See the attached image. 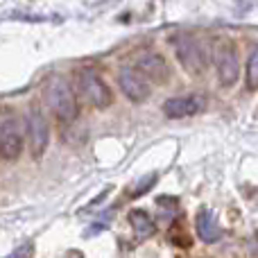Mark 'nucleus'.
Listing matches in <instances>:
<instances>
[{
	"mask_svg": "<svg viewBox=\"0 0 258 258\" xmlns=\"http://www.w3.org/2000/svg\"><path fill=\"white\" fill-rule=\"evenodd\" d=\"M25 147V122L12 109L0 111V159L16 161Z\"/></svg>",
	"mask_w": 258,
	"mask_h": 258,
	"instance_id": "f257e3e1",
	"label": "nucleus"
},
{
	"mask_svg": "<svg viewBox=\"0 0 258 258\" xmlns=\"http://www.w3.org/2000/svg\"><path fill=\"white\" fill-rule=\"evenodd\" d=\"M48 102L52 107V113L57 116V120L63 122V125H71L80 116V104H77L75 93H73L71 84L61 77H54L48 84Z\"/></svg>",
	"mask_w": 258,
	"mask_h": 258,
	"instance_id": "f03ea898",
	"label": "nucleus"
},
{
	"mask_svg": "<svg viewBox=\"0 0 258 258\" xmlns=\"http://www.w3.org/2000/svg\"><path fill=\"white\" fill-rule=\"evenodd\" d=\"M80 91L95 109H109L113 102V93L111 89L107 86V82L93 71V68H82L80 75Z\"/></svg>",
	"mask_w": 258,
	"mask_h": 258,
	"instance_id": "7ed1b4c3",
	"label": "nucleus"
},
{
	"mask_svg": "<svg viewBox=\"0 0 258 258\" xmlns=\"http://www.w3.org/2000/svg\"><path fill=\"white\" fill-rule=\"evenodd\" d=\"M174 50H177V59L186 73L190 75H200L202 71L206 68V54H204V48L200 45V41L192 39L188 34H181L174 39Z\"/></svg>",
	"mask_w": 258,
	"mask_h": 258,
	"instance_id": "20e7f679",
	"label": "nucleus"
},
{
	"mask_svg": "<svg viewBox=\"0 0 258 258\" xmlns=\"http://www.w3.org/2000/svg\"><path fill=\"white\" fill-rule=\"evenodd\" d=\"M50 141V129L45 116L39 111V107H32L30 120H27V143H30V154L34 159H41L48 150Z\"/></svg>",
	"mask_w": 258,
	"mask_h": 258,
	"instance_id": "39448f33",
	"label": "nucleus"
},
{
	"mask_svg": "<svg viewBox=\"0 0 258 258\" xmlns=\"http://www.w3.org/2000/svg\"><path fill=\"white\" fill-rule=\"evenodd\" d=\"M134 71L145 77L147 82H156V84H163L170 77L168 61L159 52H141L136 57V61H134Z\"/></svg>",
	"mask_w": 258,
	"mask_h": 258,
	"instance_id": "423d86ee",
	"label": "nucleus"
},
{
	"mask_svg": "<svg viewBox=\"0 0 258 258\" xmlns=\"http://www.w3.org/2000/svg\"><path fill=\"white\" fill-rule=\"evenodd\" d=\"M118 84L132 102H145L150 98V82L143 75H138L134 68H122L118 75Z\"/></svg>",
	"mask_w": 258,
	"mask_h": 258,
	"instance_id": "0eeeda50",
	"label": "nucleus"
},
{
	"mask_svg": "<svg viewBox=\"0 0 258 258\" xmlns=\"http://www.w3.org/2000/svg\"><path fill=\"white\" fill-rule=\"evenodd\" d=\"M240 75V61L233 45H222L218 52V80L222 86H233Z\"/></svg>",
	"mask_w": 258,
	"mask_h": 258,
	"instance_id": "6e6552de",
	"label": "nucleus"
},
{
	"mask_svg": "<svg viewBox=\"0 0 258 258\" xmlns=\"http://www.w3.org/2000/svg\"><path fill=\"white\" fill-rule=\"evenodd\" d=\"M200 111V100L192 95H181V98H170L163 102V113L172 120L177 118H188Z\"/></svg>",
	"mask_w": 258,
	"mask_h": 258,
	"instance_id": "1a4fd4ad",
	"label": "nucleus"
},
{
	"mask_svg": "<svg viewBox=\"0 0 258 258\" xmlns=\"http://www.w3.org/2000/svg\"><path fill=\"white\" fill-rule=\"evenodd\" d=\"M195 227H197V233H200V238L204 242H215V240H220V236H222V229H220V224H218V218H215V213L209 209H202L200 213H197Z\"/></svg>",
	"mask_w": 258,
	"mask_h": 258,
	"instance_id": "9d476101",
	"label": "nucleus"
},
{
	"mask_svg": "<svg viewBox=\"0 0 258 258\" xmlns=\"http://www.w3.org/2000/svg\"><path fill=\"white\" fill-rule=\"evenodd\" d=\"M129 222H132L134 231L141 233V236H150L152 229H154V222L150 220V215L145 211H132L129 213Z\"/></svg>",
	"mask_w": 258,
	"mask_h": 258,
	"instance_id": "9b49d317",
	"label": "nucleus"
},
{
	"mask_svg": "<svg viewBox=\"0 0 258 258\" xmlns=\"http://www.w3.org/2000/svg\"><path fill=\"white\" fill-rule=\"evenodd\" d=\"M245 86L249 91H258V50H254V52H251V57L247 59Z\"/></svg>",
	"mask_w": 258,
	"mask_h": 258,
	"instance_id": "f8f14e48",
	"label": "nucleus"
},
{
	"mask_svg": "<svg viewBox=\"0 0 258 258\" xmlns=\"http://www.w3.org/2000/svg\"><path fill=\"white\" fill-rule=\"evenodd\" d=\"M156 179H159L156 174H147V177H143V181H141V183H134V186L129 188V197H132V200H134V197H141L143 192L150 190L152 183H154Z\"/></svg>",
	"mask_w": 258,
	"mask_h": 258,
	"instance_id": "ddd939ff",
	"label": "nucleus"
},
{
	"mask_svg": "<svg viewBox=\"0 0 258 258\" xmlns=\"http://www.w3.org/2000/svg\"><path fill=\"white\" fill-rule=\"evenodd\" d=\"M32 249H34V247H32L30 242H25V245H21L18 249H14L7 258H30L32 256Z\"/></svg>",
	"mask_w": 258,
	"mask_h": 258,
	"instance_id": "4468645a",
	"label": "nucleus"
}]
</instances>
